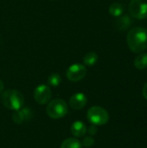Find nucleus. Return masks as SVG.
<instances>
[{
	"instance_id": "nucleus-1",
	"label": "nucleus",
	"mask_w": 147,
	"mask_h": 148,
	"mask_svg": "<svg viewBox=\"0 0 147 148\" xmlns=\"http://www.w3.org/2000/svg\"><path fill=\"white\" fill-rule=\"evenodd\" d=\"M129 49L133 53H141L147 49V29L142 27L133 28L126 37Z\"/></svg>"
},
{
	"instance_id": "nucleus-8",
	"label": "nucleus",
	"mask_w": 147,
	"mask_h": 148,
	"mask_svg": "<svg viewBox=\"0 0 147 148\" xmlns=\"http://www.w3.org/2000/svg\"><path fill=\"white\" fill-rule=\"evenodd\" d=\"M88 103V98L83 93H76L69 99V106L75 110H81L86 107Z\"/></svg>"
},
{
	"instance_id": "nucleus-5",
	"label": "nucleus",
	"mask_w": 147,
	"mask_h": 148,
	"mask_svg": "<svg viewBox=\"0 0 147 148\" xmlns=\"http://www.w3.org/2000/svg\"><path fill=\"white\" fill-rule=\"evenodd\" d=\"M129 12L136 19H145L147 17V0H131L129 3Z\"/></svg>"
},
{
	"instance_id": "nucleus-18",
	"label": "nucleus",
	"mask_w": 147,
	"mask_h": 148,
	"mask_svg": "<svg viewBox=\"0 0 147 148\" xmlns=\"http://www.w3.org/2000/svg\"><path fill=\"white\" fill-rule=\"evenodd\" d=\"M87 132L89 134V135L93 136V135H95V134H97L98 129H97V127H96L94 125H93V126H91L90 127L87 128Z\"/></svg>"
},
{
	"instance_id": "nucleus-16",
	"label": "nucleus",
	"mask_w": 147,
	"mask_h": 148,
	"mask_svg": "<svg viewBox=\"0 0 147 148\" xmlns=\"http://www.w3.org/2000/svg\"><path fill=\"white\" fill-rule=\"evenodd\" d=\"M61 82H62V77L57 73H54V74L50 75L48 78V83L51 87L56 88L61 84Z\"/></svg>"
},
{
	"instance_id": "nucleus-12",
	"label": "nucleus",
	"mask_w": 147,
	"mask_h": 148,
	"mask_svg": "<svg viewBox=\"0 0 147 148\" xmlns=\"http://www.w3.org/2000/svg\"><path fill=\"white\" fill-rule=\"evenodd\" d=\"M82 147V144L81 143V141L79 140H77L76 138H68L67 140H65L60 148H81Z\"/></svg>"
},
{
	"instance_id": "nucleus-21",
	"label": "nucleus",
	"mask_w": 147,
	"mask_h": 148,
	"mask_svg": "<svg viewBox=\"0 0 147 148\" xmlns=\"http://www.w3.org/2000/svg\"><path fill=\"white\" fill-rule=\"evenodd\" d=\"M50 1H56V0H50Z\"/></svg>"
},
{
	"instance_id": "nucleus-14",
	"label": "nucleus",
	"mask_w": 147,
	"mask_h": 148,
	"mask_svg": "<svg viewBox=\"0 0 147 148\" xmlns=\"http://www.w3.org/2000/svg\"><path fill=\"white\" fill-rule=\"evenodd\" d=\"M124 11L123 5L119 3H113L109 7V14L113 16H120Z\"/></svg>"
},
{
	"instance_id": "nucleus-15",
	"label": "nucleus",
	"mask_w": 147,
	"mask_h": 148,
	"mask_svg": "<svg viewBox=\"0 0 147 148\" xmlns=\"http://www.w3.org/2000/svg\"><path fill=\"white\" fill-rule=\"evenodd\" d=\"M132 23V20L130 17L125 16H122L121 18H120L117 23H116V26L120 30H125Z\"/></svg>"
},
{
	"instance_id": "nucleus-6",
	"label": "nucleus",
	"mask_w": 147,
	"mask_h": 148,
	"mask_svg": "<svg viewBox=\"0 0 147 148\" xmlns=\"http://www.w3.org/2000/svg\"><path fill=\"white\" fill-rule=\"evenodd\" d=\"M87 75V69L83 64L75 63L68 67L66 72L67 78L71 82H80Z\"/></svg>"
},
{
	"instance_id": "nucleus-13",
	"label": "nucleus",
	"mask_w": 147,
	"mask_h": 148,
	"mask_svg": "<svg viewBox=\"0 0 147 148\" xmlns=\"http://www.w3.org/2000/svg\"><path fill=\"white\" fill-rule=\"evenodd\" d=\"M98 61V55L94 52V51H90L88 53H87L84 57H83V62L84 65L86 66H94Z\"/></svg>"
},
{
	"instance_id": "nucleus-2",
	"label": "nucleus",
	"mask_w": 147,
	"mask_h": 148,
	"mask_svg": "<svg viewBox=\"0 0 147 148\" xmlns=\"http://www.w3.org/2000/svg\"><path fill=\"white\" fill-rule=\"evenodd\" d=\"M3 105L13 111H17L23 107L24 97L23 94L16 89H9L2 93L1 96Z\"/></svg>"
},
{
	"instance_id": "nucleus-17",
	"label": "nucleus",
	"mask_w": 147,
	"mask_h": 148,
	"mask_svg": "<svg viewBox=\"0 0 147 148\" xmlns=\"http://www.w3.org/2000/svg\"><path fill=\"white\" fill-rule=\"evenodd\" d=\"M95 141L94 140V138L92 136H86L84 139H83V141H82V145L86 147H93L94 145Z\"/></svg>"
},
{
	"instance_id": "nucleus-9",
	"label": "nucleus",
	"mask_w": 147,
	"mask_h": 148,
	"mask_svg": "<svg viewBox=\"0 0 147 148\" xmlns=\"http://www.w3.org/2000/svg\"><path fill=\"white\" fill-rule=\"evenodd\" d=\"M31 117L32 111L28 108H24L16 111V113L12 115V120L16 124H22L26 121L30 120Z\"/></svg>"
},
{
	"instance_id": "nucleus-3",
	"label": "nucleus",
	"mask_w": 147,
	"mask_h": 148,
	"mask_svg": "<svg viewBox=\"0 0 147 148\" xmlns=\"http://www.w3.org/2000/svg\"><path fill=\"white\" fill-rule=\"evenodd\" d=\"M47 114L52 119H61L66 116L68 112V104L60 98L49 101L46 108Z\"/></svg>"
},
{
	"instance_id": "nucleus-11",
	"label": "nucleus",
	"mask_w": 147,
	"mask_h": 148,
	"mask_svg": "<svg viewBox=\"0 0 147 148\" xmlns=\"http://www.w3.org/2000/svg\"><path fill=\"white\" fill-rule=\"evenodd\" d=\"M134 66L139 70L145 69L147 68V54L143 53L139 54L135 59H134Z\"/></svg>"
},
{
	"instance_id": "nucleus-19",
	"label": "nucleus",
	"mask_w": 147,
	"mask_h": 148,
	"mask_svg": "<svg viewBox=\"0 0 147 148\" xmlns=\"http://www.w3.org/2000/svg\"><path fill=\"white\" fill-rule=\"evenodd\" d=\"M142 94H143V96L145 97V99H146L147 100V82L145 84V86H144V88H143Z\"/></svg>"
},
{
	"instance_id": "nucleus-20",
	"label": "nucleus",
	"mask_w": 147,
	"mask_h": 148,
	"mask_svg": "<svg viewBox=\"0 0 147 148\" xmlns=\"http://www.w3.org/2000/svg\"><path fill=\"white\" fill-rule=\"evenodd\" d=\"M3 89H4V84H3V81L0 80V95L3 92Z\"/></svg>"
},
{
	"instance_id": "nucleus-7",
	"label": "nucleus",
	"mask_w": 147,
	"mask_h": 148,
	"mask_svg": "<svg viewBox=\"0 0 147 148\" xmlns=\"http://www.w3.org/2000/svg\"><path fill=\"white\" fill-rule=\"evenodd\" d=\"M34 99L40 105L48 104L51 99V90L48 85L42 84L34 90Z\"/></svg>"
},
{
	"instance_id": "nucleus-10",
	"label": "nucleus",
	"mask_w": 147,
	"mask_h": 148,
	"mask_svg": "<svg viewBox=\"0 0 147 148\" xmlns=\"http://www.w3.org/2000/svg\"><path fill=\"white\" fill-rule=\"evenodd\" d=\"M70 131L75 137H83L87 134V127L81 121H76L72 124Z\"/></svg>"
},
{
	"instance_id": "nucleus-4",
	"label": "nucleus",
	"mask_w": 147,
	"mask_h": 148,
	"mask_svg": "<svg viewBox=\"0 0 147 148\" xmlns=\"http://www.w3.org/2000/svg\"><path fill=\"white\" fill-rule=\"evenodd\" d=\"M88 120L94 126H103L109 121L108 112L100 106H94L88 110Z\"/></svg>"
}]
</instances>
